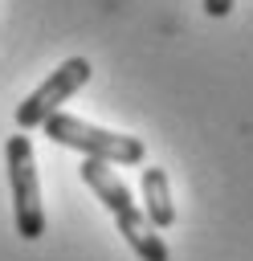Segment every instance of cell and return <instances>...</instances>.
I'll return each mask as SVG.
<instances>
[{"label": "cell", "mask_w": 253, "mask_h": 261, "mask_svg": "<svg viewBox=\"0 0 253 261\" xmlns=\"http://www.w3.org/2000/svg\"><path fill=\"white\" fill-rule=\"evenodd\" d=\"M45 135L61 147H73L82 151L86 159H98V163H143V143L135 135H118V130H106V126H94L78 114H61L53 110L45 122Z\"/></svg>", "instance_id": "1"}, {"label": "cell", "mask_w": 253, "mask_h": 261, "mask_svg": "<svg viewBox=\"0 0 253 261\" xmlns=\"http://www.w3.org/2000/svg\"><path fill=\"white\" fill-rule=\"evenodd\" d=\"M4 163H8L16 232H20L24 241H37V237L45 232V204H41V179H37V159H33L29 135H8V143H4Z\"/></svg>", "instance_id": "2"}, {"label": "cell", "mask_w": 253, "mask_h": 261, "mask_svg": "<svg viewBox=\"0 0 253 261\" xmlns=\"http://www.w3.org/2000/svg\"><path fill=\"white\" fill-rule=\"evenodd\" d=\"M90 82V61L86 57H69V61H61L20 106H16V126L20 130H33V126H41L65 98H73L82 86Z\"/></svg>", "instance_id": "3"}, {"label": "cell", "mask_w": 253, "mask_h": 261, "mask_svg": "<svg viewBox=\"0 0 253 261\" xmlns=\"http://www.w3.org/2000/svg\"><path fill=\"white\" fill-rule=\"evenodd\" d=\"M114 220H118V232H122V241L131 245V253H135L139 261H171V249L163 245L159 228H151V220L143 216L139 204L114 212Z\"/></svg>", "instance_id": "4"}, {"label": "cell", "mask_w": 253, "mask_h": 261, "mask_svg": "<svg viewBox=\"0 0 253 261\" xmlns=\"http://www.w3.org/2000/svg\"><path fill=\"white\" fill-rule=\"evenodd\" d=\"M139 188H143V216L151 220V228H171L175 224V200H171V184H167V171L163 167H143L139 175Z\"/></svg>", "instance_id": "5"}, {"label": "cell", "mask_w": 253, "mask_h": 261, "mask_svg": "<svg viewBox=\"0 0 253 261\" xmlns=\"http://www.w3.org/2000/svg\"><path fill=\"white\" fill-rule=\"evenodd\" d=\"M82 179H86V188L110 208V212H122V208H131L135 200H131V188L114 175V167L110 163H98V159H82Z\"/></svg>", "instance_id": "6"}, {"label": "cell", "mask_w": 253, "mask_h": 261, "mask_svg": "<svg viewBox=\"0 0 253 261\" xmlns=\"http://www.w3.org/2000/svg\"><path fill=\"white\" fill-rule=\"evenodd\" d=\"M229 8H233V0H204L208 16H229Z\"/></svg>", "instance_id": "7"}]
</instances>
